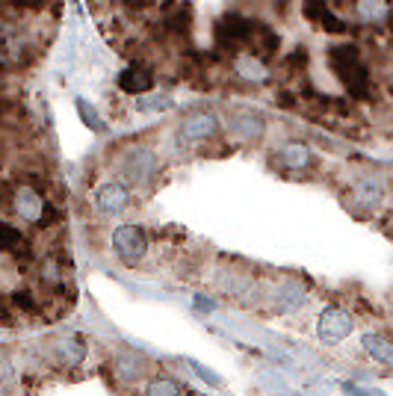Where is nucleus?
Returning <instances> with one entry per match:
<instances>
[{
	"label": "nucleus",
	"mask_w": 393,
	"mask_h": 396,
	"mask_svg": "<svg viewBox=\"0 0 393 396\" xmlns=\"http://www.w3.org/2000/svg\"><path fill=\"white\" fill-rule=\"evenodd\" d=\"M148 370H151V361L142 352L124 349V352L116 355V373L124 378V382H142V378L148 375Z\"/></svg>",
	"instance_id": "nucleus-12"
},
{
	"label": "nucleus",
	"mask_w": 393,
	"mask_h": 396,
	"mask_svg": "<svg viewBox=\"0 0 393 396\" xmlns=\"http://www.w3.org/2000/svg\"><path fill=\"white\" fill-rule=\"evenodd\" d=\"M237 74L242 80H252V83H264V80L269 77L264 59H257V57H240L237 59Z\"/></svg>",
	"instance_id": "nucleus-18"
},
{
	"label": "nucleus",
	"mask_w": 393,
	"mask_h": 396,
	"mask_svg": "<svg viewBox=\"0 0 393 396\" xmlns=\"http://www.w3.org/2000/svg\"><path fill=\"white\" fill-rule=\"evenodd\" d=\"M130 204V190L122 180H104L101 187L95 190V207L101 216H119Z\"/></svg>",
	"instance_id": "nucleus-8"
},
{
	"label": "nucleus",
	"mask_w": 393,
	"mask_h": 396,
	"mask_svg": "<svg viewBox=\"0 0 393 396\" xmlns=\"http://www.w3.org/2000/svg\"><path fill=\"white\" fill-rule=\"evenodd\" d=\"M59 222V213H57V207L54 204H42V216H39V222L36 225H42V228H51V225H57Z\"/></svg>",
	"instance_id": "nucleus-30"
},
{
	"label": "nucleus",
	"mask_w": 393,
	"mask_h": 396,
	"mask_svg": "<svg viewBox=\"0 0 393 396\" xmlns=\"http://www.w3.org/2000/svg\"><path fill=\"white\" fill-rule=\"evenodd\" d=\"M187 367H189L195 375H199L207 388H222V375H219V373H213V370H210V367H204V364H199L195 358H187Z\"/></svg>",
	"instance_id": "nucleus-24"
},
{
	"label": "nucleus",
	"mask_w": 393,
	"mask_h": 396,
	"mask_svg": "<svg viewBox=\"0 0 393 396\" xmlns=\"http://www.w3.org/2000/svg\"><path fill=\"white\" fill-rule=\"evenodd\" d=\"M39 278H42L45 284H51V287L62 284V267H59V260H45L42 267H39Z\"/></svg>",
	"instance_id": "nucleus-25"
},
{
	"label": "nucleus",
	"mask_w": 393,
	"mask_h": 396,
	"mask_svg": "<svg viewBox=\"0 0 393 396\" xmlns=\"http://www.w3.org/2000/svg\"><path fill=\"white\" fill-rule=\"evenodd\" d=\"M216 134H219V119L213 112H189L181 122V127H177V139H181L184 145L213 139Z\"/></svg>",
	"instance_id": "nucleus-7"
},
{
	"label": "nucleus",
	"mask_w": 393,
	"mask_h": 396,
	"mask_svg": "<svg viewBox=\"0 0 393 396\" xmlns=\"http://www.w3.org/2000/svg\"><path fill=\"white\" fill-rule=\"evenodd\" d=\"M228 127H231V134L240 142H260L264 134H266L264 115H260L257 110H249V107L231 110V115H228Z\"/></svg>",
	"instance_id": "nucleus-6"
},
{
	"label": "nucleus",
	"mask_w": 393,
	"mask_h": 396,
	"mask_svg": "<svg viewBox=\"0 0 393 396\" xmlns=\"http://www.w3.org/2000/svg\"><path fill=\"white\" fill-rule=\"evenodd\" d=\"M21 243V231L6 222H0V252H12Z\"/></svg>",
	"instance_id": "nucleus-26"
},
{
	"label": "nucleus",
	"mask_w": 393,
	"mask_h": 396,
	"mask_svg": "<svg viewBox=\"0 0 393 396\" xmlns=\"http://www.w3.org/2000/svg\"><path fill=\"white\" fill-rule=\"evenodd\" d=\"M254 27H257V21L242 18V15H237V12H228L216 21V27H213V39H216L219 51L234 54L242 45H249L254 39Z\"/></svg>",
	"instance_id": "nucleus-2"
},
{
	"label": "nucleus",
	"mask_w": 393,
	"mask_h": 396,
	"mask_svg": "<svg viewBox=\"0 0 393 396\" xmlns=\"http://www.w3.org/2000/svg\"><path fill=\"white\" fill-rule=\"evenodd\" d=\"M54 355L62 367H77L83 364L86 355H89V346L80 334H62L54 340Z\"/></svg>",
	"instance_id": "nucleus-10"
},
{
	"label": "nucleus",
	"mask_w": 393,
	"mask_h": 396,
	"mask_svg": "<svg viewBox=\"0 0 393 396\" xmlns=\"http://www.w3.org/2000/svg\"><path fill=\"white\" fill-rule=\"evenodd\" d=\"M329 62L355 101L370 98V69L361 62V51L355 45H334L329 51Z\"/></svg>",
	"instance_id": "nucleus-1"
},
{
	"label": "nucleus",
	"mask_w": 393,
	"mask_h": 396,
	"mask_svg": "<svg viewBox=\"0 0 393 396\" xmlns=\"http://www.w3.org/2000/svg\"><path fill=\"white\" fill-rule=\"evenodd\" d=\"M278 104H281L284 110H290V107H296V98H290V92H281V98H278Z\"/></svg>",
	"instance_id": "nucleus-33"
},
{
	"label": "nucleus",
	"mask_w": 393,
	"mask_h": 396,
	"mask_svg": "<svg viewBox=\"0 0 393 396\" xmlns=\"http://www.w3.org/2000/svg\"><path fill=\"white\" fill-rule=\"evenodd\" d=\"M307 305V290L293 281V278H284L281 284L272 290V310L275 313H299Z\"/></svg>",
	"instance_id": "nucleus-9"
},
{
	"label": "nucleus",
	"mask_w": 393,
	"mask_h": 396,
	"mask_svg": "<svg viewBox=\"0 0 393 396\" xmlns=\"http://www.w3.org/2000/svg\"><path fill=\"white\" fill-rule=\"evenodd\" d=\"M352 328H355V320H352V313L346 308H325L319 313V320H317V337L319 343L325 346H337L340 340H346L352 334Z\"/></svg>",
	"instance_id": "nucleus-5"
},
{
	"label": "nucleus",
	"mask_w": 393,
	"mask_h": 396,
	"mask_svg": "<svg viewBox=\"0 0 393 396\" xmlns=\"http://www.w3.org/2000/svg\"><path fill=\"white\" fill-rule=\"evenodd\" d=\"M4 112H6V107H4V101H0V119H4Z\"/></svg>",
	"instance_id": "nucleus-35"
},
{
	"label": "nucleus",
	"mask_w": 393,
	"mask_h": 396,
	"mask_svg": "<svg viewBox=\"0 0 393 396\" xmlns=\"http://www.w3.org/2000/svg\"><path fill=\"white\" fill-rule=\"evenodd\" d=\"M254 36H260V47H264L266 57H272V54L278 51V45H281L278 33H275L272 27H266V24H257V27H254Z\"/></svg>",
	"instance_id": "nucleus-23"
},
{
	"label": "nucleus",
	"mask_w": 393,
	"mask_h": 396,
	"mask_svg": "<svg viewBox=\"0 0 393 396\" xmlns=\"http://www.w3.org/2000/svg\"><path fill=\"white\" fill-rule=\"evenodd\" d=\"M112 252L124 263V267H136L142 257L148 255V240L139 225H119L112 231Z\"/></svg>",
	"instance_id": "nucleus-4"
},
{
	"label": "nucleus",
	"mask_w": 393,
	"mask_h": 396,
	"mask_svg": "<svg viewBox=\"0 0 393 396\" xmlns=\"http://www.w3.org/2000/svg\"><path fill=\"white\" fill-rule=\"evenodd\" d=\"M181 393H184V388L169 375H157L145 385V396H181Z\"/></svg>",
	"instance_id": "nucleus-20"
},
{
	"label": "nucleus",
	"mask_w": 393,
	"mask_h": 396,
	"mask_svg": "<svg viewBox=\"0 0 393 396\" xmlns=\"http://www.w3.org/2000/svg\"><path fill=\"white\" fill-rule=\"evenodd\" d=\"M192 305H195V310H204V313H210L213 308H216V302H213V299H207V296H201V293H195Z\"/></svg>",
	"instance_id": "nucleus-31"
},
{
	"label": "nucleus",
	"mask_w": 393,
	"mask_h": 396,
	"mask_svg": "<svg viewBox=\"0 0 393 396\" xmlns=\"http://www.w3.org/2000/svg\"><path fill=\"white\" fill-rule=\"evenodd\" d=\"M361 346H364V352L370 355V358H375L379 364H385V367H390L393 364V343L387 340V337H382V334H364L361 337Z\"/></svg>",
	"instance_id": "nucleus-16"
},
{
	"label": "nucleus",
	"mask_w": 393,
	"mask_h": 396,
	"mask_svg": "<svg viewBox=\"0 0 393 396\" xmlns=\"http://www.w3.org/2000/svg\"><path fill=\"white\" fill-rule=\"evenodd\" d=\"M160 172V160L151 148H130L122 160V177L127 187H151V180L157 177Z\"/></svg>",
	"instance_id": "nucleus-3"
},
{
	"label": "nucleus",
	"mask_w": 393,
	"mask_h": 396,
	"mask_svg": "<svg viewBox=\"0 0 393 396\" xmlns=\"http://www.w3.org/2000/svg\"><path fill=\"white\" fill-rule=\"evenodd\" d=\"M134 107H136V112H166V110H172L175 107V101H172V95H166V92H142V95H136V101H134Z\"/></svg>",
	"instance_id": "nucleus-17"
},
{
	"label": "nucleus",
	"mask_w": 393,
	"mask_h": 396,
	"mask_svg": "<svg viewBox=\"0 0 393 396\" xmlns=\"http://www.w3.org/2000/svg\"><path fill=\"white\" fill-rule=\"evenodd\" d=\"M325 6H329V0H302V12H305L307 21H314Z\"/></svg>",
	"instance_id": "nucleus-29"
},
{
	"label": "nucleus",
	"mask_w": 393,
	"mask_h": 396,
	"mask_svg": "<svg viewBox=\"0 0 393 396\" xmlns=\"http://www.w3.org/2000/svg\"><path fill=\"white\" fill-rule=\"evenodd\" d=\"M119 89L127 95H142V92H151L154 89V74L142 65H130L119 74Z\"/></svg>",
	"instance_id": "nucleus-13"
},
{
	"label": "nucleus",
	"mask_w": 393,
	"mask_h": 396,
	"mask_svg": "<svg viewBox=\"0 0 393 396\" xmlns=\"http://www.w3.org/2000/svg\"><path fill=\"white\" fill-rule=\"evenodd\" d=\"M352 195H355V202L361 204V207H370V210H375V207L382 204L385 190H382V184H379V180H375V177H364V180H358V184H355Z\"/></svg>",
	"instance_id": "nucleus-15"
},
{
	"label": "nucleus",
	"mask_w": 393,
	"mask_h": 396,
	"mask_svg": "<svg viewBox=\"0 0 393 396\" xmlns=\"http://www.w3.org/2000/svg\"><path fill=\"white\" fill-rule=\"evenodd\" d=\"M42 204H45V198L36 187H18L12 195V210L18 213L24 222H33V225H36L39 216H42Z\"/></svg>",
	"instance_id": "nucleus-11"
},
{
	"label": "nucleus",
	"mask_w": 393,
	"mask_h": 396,
	"mask_svg": "<svg viewBox=\"0 0 393 396\" xmlns=\"http://www.w3.org/2000/svg\"><path fill=\"white\" fill-rule=\"evenodd\" d=\"M305 59H307V54H305V51H296V54H293V57L287 59V69H296V65L302 69V65H305Z\"/></svg>",
	"instance_id": "nucleus-32"
},
{
	"label": "nucleus",
	"mask_w": 393,
	"mask_h": 396,
	"mask_svg": "<svg viewBox=\"0 0 393 396\" xmlns=\"http://www.w3.org/2000/svg\"><path fill=\"white\" fill-rule=\"evenodd\" d=\"M74 110H77V115H80V122H83L92 134H104L107 130V124L101 122V112L95 110V104L92 101H86V98H77L74 101Z\"/></svg>",
	"instance_id": "nucleus-19"
},
{
	"label": "nucleus",
	"mask_w": 393,
	"mask_h": 396,
	"mask_svg": "<svg viewBox=\"0 0 393 396\" xmlns=\"http://www.w3.org/2000/svg\"><path fill=\"white\" fill-rule=\"evenodd\" d=\"M314 24L319 27V30H325V33H332V36H343V33H346V21L343 18H337V15L325 6L317 18H314Z\"/></svg>",
	"instance_id": "nucleus-22"
},
{
	"label": "nucleus",
	"mask_w": 393,
	"mask_h": 396,
	"mask_svg": "<svg viewBox=\"0 0 393 396\" xmlns=\"http://www.w3.org/2000/svg\"><path fill=\"white\" fill-rule=\"evenodd\" d=\"M358 12L370 24H382L387 18V0H358Z\"/></svg>",
	"instance_id": "nucleus-21"
},
{
	"label": "nucleus",
	"mask_w": 393,
	"mask_h": 396,
	"mask_svg": "<svg viewBox=\"0 0 393 396\" xmlns=\"http://www.w3.org/2000/svg\"><path fill=\"white\" fill-rule=\"evenodd\" d=\"M310 151H307V145H302V142H287L281 151H278L275 157H272V163H278L281 169H290V172H299V169H307L310 166Z\"/></svg>",
	"instance_id": "nucleus-14"
},
{
	"label": "nucleus",
	"mask_w": 393,
	"mask_h": 396,
	"mask_svg": "<svg viewBox=\"0 0 393 396\" xmlns=\"http://www.w3.org/2000/svg\"><path fill=\"white\" fill-rule=\"evenodd\" d=\"M343 396H367L358 385H343Z\"/></svg>",
	"instance_id": "nucleus-34"
},
{
	"label": "nucleus",
	"mask_w": 393,
	"mask_h": 396,
	"mask_svg": "<svg viewBox=\"0 0 393 396\" xmlns=\"http://www.w3.org/2000/svg\"><path fill=\"white\" fill-rule=\"evenodd\" d=\"M189 21H192V9L184 6L181 12H175L172 18H169V27H172L175 33H184V36H187V33H189Z\"/></svg>",
	"instance_id": "nucleus-28"
},
{
	"label": "nucleus",
	"mask_w": 393,
	"mask_h": 396,
	"mask_svg": "<svg viewBox=\"0 0 393 396\" xmlns=\"http://www.w3.org/2000/svg\"><path fill=\"white\" fill-rule=\"evenodd\" d=\"M12 305L18 310H24V313H36L39 310V305H36V299H33L30 290H15L12 293Z\"/></svg>",
	"instance_id": "nucleus-27"
}]
</instances>
